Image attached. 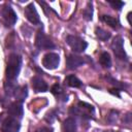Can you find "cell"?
Instances as JSON below:
<instances>
[{"mask_svg":"<svg viewBox=\"0 0 132 132\" xmlns=\"http://www.w3.org/2000/svg\"><path fill=\"white\" fill-rule=\"evenodd\" d=\"M35 45L40 50H50V48L55 47V44L52 41V39L48 36H46L44 33H42L41 31H39L36 34Z\"/></svg>","mask_w":132,"mask_h":132,"instance_id":"3","label":"cell"},{"mask_svg":"<svg viewBox=\"0 0 132 132\" xmlns=\"http://www.w3.org/2000/svg\"><path fill=\"white\" fill-rule=\"evenodd\" d=\"M2 19L5 26H12L16 22V14L9 5H4L2 8Z\"/></svg>","mask_w":132,"mask_h":132,"instance_id":"6","label":"cell"},{"mask_svg":"<svg viewBox=\"0 0 132 132\" xmlns=\"http://www.w3.org/2000/svg\"><path fill=\"white\" fill-rule=\"evenodd\" d=\"M108 2L114 9H118V10H120L124 5V2H120V1H108Z\"/></svg>","mask_w":132,"mask_h":132,"instance_id":"20","label":"cell"},{"mask_svg":"<svg viewBox=\"0 0 132 132\" xmlns=\"http://www.w3.org/2000/svg\"><path fill=\"white\" fill-rule=\"evenodd\" d=\"M111 48H112L114 55H116L119 59H121V60H127V55H126V53H125V51H124L122 37L117 36V37L113 39V41H112V43H111Z\"/></svg>","mask_w":132,"mask_h":132,"instance_id":"7","label":"cell"},{"mask_svg":"<svg viewBox=\"0 0 132 132\" xmlns=\"http://www.w3.org/2000/svg\"><path fill=\"white\" fill-rule=\"evenodd\" d=\"M36 132H53V129L48 127H42V128H39Z\"/></svg>","mask_w":132,"mask_h":132,"instance_id":"21","label":"cell"},{"mask_svg":"<svg viewBox=\"0 0 132 132\" xmlns=\"http://www.w3.org/2000/svg\"><path fill=\"white\" fill-rule=\"evenodd\" d=\"M8 113L10 114V117L12 118H18L21 119L23 117V106L22 103L20 101H15L12 104H10V106L8 107Z\"/></svg>","mask_w":132,"mask_h":132,"instance_id":"11","label":"cell"},{"mask_svg":"<svg viewBox=\"0 0 132 132\" xmlns=\"http://www.w3.org/2000/svg\"><path fill=\"white\" fill-rule=\"evenodd\" d=\"M66 42L75 53H82L88 46V43L84 39L74 35H68L66 38Z\"/></svg>","mask_w":132,"mask_h":132,"instance_id":"2","label":"cell"},{"mask_svg":"<svg viewBox=\"0 0 132 132\" xmlns=\"http://www.w3.org/2000/svg\"><path fill=\"white\" fill-rule=\"evenodd\" d=\"M25 15L27 18V20L32 23L33 25H40V19H39V15H38V12L34 6L33 3H30L28 4L26 7H25Z\"/></svg>","mask_w":132,"mask_h":132,"instance_id":"8","label":"cell"},{"mask_svg":"<svg viewBox=\"0 0 132 132\" xmlns=\"http://www.w3.org/2000/svg\"><path fill=\"white\" fill-rule=\"evenodd\" d=\"M31 82H32V88L34 89L35 92H45V91H47V85L41 77L34 76L31 79Z\"/></svg>","mask_w":132,"mask_h":132,"instance_id":"12","label":"cell"},{"mask_svg":"<svg viewBox=\"0 0 132 132\" xmlns=\"http://www.w3.org/2000/svg\"><path fill=\"white\" fill-rule=\"evenodd\" d=\"M21 128V125L19 121L12 117H7L1 126V131L2 132H19Z\"/></svg>","mask_w":132,"mask_h":132,"instance_id":"5","label":"cell"},{"mask_svg":"<svg viewBox=\"0 0 132 132\" xmlns=\"http://www.w3.org/2000/svg\"><path fill=\"white\" fill-rule=\"evenodd\" d=\"M99 63L103 66V67H106V68H109L111 66V59H110V56L107 52H103L101 55H100V58H99Z\"/></svg>","mask_w":132,"mask_h":132,"instance_id":"17","label":"cell"},{"mask_svg":"<svg viewBox=\"0 0 132 132\" xmlns=\"http://www.w3.org/2000/svg\"><path fill=\"white\" fill-rule=\"evenodd\" d=\"M21 65H22L21 57L16 54H11L7 60V65H6V70H5L6 78L9 80L15 79L21 70Z\"/></svg>","mask_w":132,"mask_h":132,"instance_id":"1","label":"cell"},{"mask_svg":"<svg viewBox=\"0 0 132 132\" xmlns=\"http://www.w3.org/2000/svg\"><path fill=\"white\" fill-rule=\"evenodd\" d=\"M51 92H52L55 96L61 98L63 101H67V95L64 94V92H63V90H62V88H61L60 85H58V84L54 85V86L52 87V89H51Z\"/></svg>","mask_w":132,"mask_h":132,"instance_id":"16","label":"cell"},{"mask_svg":"<svg viewBox=\"0 0 132 132\" xmlns=\"http://www.w3.org/2000/svg\"><path fill=\"white\" fill-rule=\"evenodd\" d=\"M65 84H66L67 86H69V87H72V88H79V87L81 86V81H80L75 75H72V74L66 76V78H65Z\"/></svg>","mask_w":132,"mask_h":132,"instance_id":"14","label":"cell"},{"mask_svg":"<svg viewBox=\"0 0 132 132\" xmlns=\"http://www.w3.org/2000/svg\"><path fill=\"white\" fill-rule=\"evenodd\" d=\"M66 64L69 69H75V68L81 66L82 64H85V60H84V58H81L79 56L68 55L66 58Z\"/></svg>","mask_w":132,"mask_h":132,"instance_id":"10","label":"cell"},{"mask_svg":"<svg viewBox=\"0 0 132 132\" xmlns=\"http://www.w3.org/2000/svg\"><path fill=\"white\" fill-rule=\"evenodd\" d=\"M95 33H96V36L101 40H107L110 37V33L105 31V30H103V29H101V28H96Z\"/></svg>","mask_w":132,"mask_h":132,"instance_id":"18","label":"cell"},{"mask_svg":"<svg viewBox=\"0 0 132 132\" xmlns=\"http://www.w3.org/2000/svg\"><path fill=\"white\" fill-rule=\"evenodd\" d=\"M75 130H76V123L74 119L68 118L63 122L62 132H75Z\"/></svg>","mask_w":132,"mask_h":132,"instance_id":"13","label":"cell"},{"mask_svg":"<svg viewBox=\"0 0 132 132\" xmlns=\"http://www.w3.org/2000/svg\"><path fill=\"white\" fill-rule=\"evenodd\" d=\"M113 91H118V89H116V90H113ZM111 93H114V92H111ZM116 94H117V96H119V93H118V92H116Z\"/></svg>","mask_w":132,"mask_h":132,"instance_id":"22","label":"cell"},{"mask_svg":"<svg viewBox=\"0 0 132 132\" xmlns=\"http://www.w3.org/2000/svg\"><path fill=\"white\" fill-rule=\"evenodd\" d=\"M74 112L76 114H79L80 117L85 118H91V114H94V107L91 104H88L86 102H79L78 107L74 109Z\"/></svg>","mask_w":132,"mask_h":132,"instance_id":"9","label":"cell"},{"mask_svg":"<svg viewBox=\"0 0 132 132\" xmlns=\"http://www.w3.org/2000/svg\"><path fill=\"white\" fill-rule=\"evenodd\" d=\"M101 20L106 23L107 25H109L111 28H114V29H118L120 27V22L118 19L113 18V16H110V15H102L101 16Z\"/></svg>","mask_w":132,"mask_h":132,"instance_id":"15","label":"cell"},{"mask_svg":"<svg viewBox=\"0 0 132 132\" xmlns=\"http://www.w3.org/2000/svg\"><path fill=\"white\" fill-rule=\"evenodd\" d=\"M60 63V57L56 53H47L42 58V65L46 69H56L59 66Z\"/></svg>","mask_w":132,"mask_h":132,"instance_id":"4","label":"cell"},{"mask_svg":"<svg viewBox=\"0 0 132 132\" xmlns=\"http://www.w3.org/2000/svg\"><path fill=\"white\" fill-rule=\"evenodd\" d=\"M82 14H84V16H85L86 20H88V21L92 20V15H93V7H92V3H91V2L88 3V5H87V7L85 8Z\"/></svg>","mask_w":132,"mask_h":132,"instance_id":"19","label":"cell"}]
</instances>
